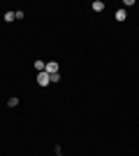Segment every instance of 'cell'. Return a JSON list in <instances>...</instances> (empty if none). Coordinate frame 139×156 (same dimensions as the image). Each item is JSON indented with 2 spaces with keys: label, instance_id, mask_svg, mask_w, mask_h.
<instances>
[{
  "label": "cell",
  "instance_id": "1",
  "mask_svg": "<svg viewBox=\"0 0 139 156\" xmlns=\"http://www.w3.org/2000/svg\"><path fill=\"white\" fill-rule=\"evenodd\" d=\"M37 84L40 86H49L51 84V75H49V72H37Z\"/></svg>",
  "mask_w": 139,
  "mask_h": 156
},
{
  "label": "cell",
  "instance_id": "2",
  "mask_svg": "<svg viewBox=\"0 0 139 156\" xmlns=\"http://www.w3.org/2000/svg\"><path fill=\"white\" fill-rule=\"evenodd\" d=\"M44 72H49V75L58 72V63H56V61H49V63H46V68H44Z\"/></svg>",
  "mask_w": 139,
  "mask_h": 156
},
{
  "label": "cell",
  "instance_id": "3",
  "mask_svg": "<svg viewBox=\"0 0 139 156\" xmlns=\"http://www.w3.org/2000/svg\"><path fill=\"white\" fill-rule=\"evenodd\" d=\"M127 19V12L121 7V9H116V21H125Z\"/></svg>",
  "mask_w": 139,
  "mask_h": 156
},
{
  "label": "cell",
  "instance_id": "4",
  "mask_svg": "<svg viewBox=\"0 0 139 156\" xmlns=\"http://www.w3.org/2000/svg\"><path fill=\"white\" fill-rule=\"evenodd\" d=\"M91 7H93V12H102V9H104V2H102V0H95Z\"/></svg>",
  "mask_w": 139,
  "mask_h": 156
},
{
  "label": "cell",
  "instance_id": "5",
  "mask_svg": "<svg viewBox=\"0 0 139 156\" xmlns=\"http://www.w3.org/2000/svg\"><path fill=\"white\" fill-rule=\"evenodd\" d=\"M33 68H35V70H37V72H44L46 63H44V61H35V63H33Z\"/></svg>",
  "mask_w": 139,
  "mask_h": 156
},
{
  "label": "cell",
  "instance_id": "6",
  "mask_svg": "<svg viewBox=\"0 0 139 156\" xmlns=\"http://www.w3.org/2000/svg\"><path fill=\"white\" fill-rule=\"evenodd\" d=\"M16 105H19V98H16V96L7 100V107H16Z\"/></svg>",
  "mask_w": 139,
  "mask_h": 156
},
{
  "label": "cell",
  "instance_id": "7",
  "mask_svg": "<svg viewBox=\"0 0 139 156\" xmlns=\"http://www.w3.org/2000/svg\"><path fill=\"white\" fill-rule=\"evenodd\" d=\"M58 82H60V72H53L51 75V84H58Z\"/></svg>",
  "mask_w": 139,
  "mask_h": 156
},
{
  "label": "cell",
  "instance_id": "8",
  "mask_svg": "<svg viewBox=\"0 0 139 156\" xmlns=\"http://www.w3.org/2000/svg\"><path fill=\"white\" fill-rule=\"evenodd\" d=\"M14 19H16V14H14V12H7L5 14V21H14Z\"/></svg>",
  "mask_w": 139,
  "mask_h": 156
}]
</instances>
